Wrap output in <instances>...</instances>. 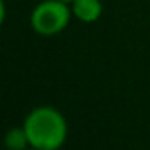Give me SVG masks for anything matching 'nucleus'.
Returning <instances> with one entry per match:
<instances>
[{
    "mask_svg": "<svg viewBox=\"0 0 150 150\" xmlns=\"http://www.w3.org/2000/svg\"><path fill=\"white\" fill-rule=\"evenodd\" d=\"M28 143L35 150H57L67 139L65 117L53 106H37L23 120Z\"/></svg>",
    "mask_w": 150,
    "mask_h": 150,
    "instance_id": "1",
    "label": "nucleus"
},
{
    "mask_svg": "<svg viewBox=\"0 0 150 150\" xmlns=\"http://www.w3.org/2000/svg\"><path fill=\"white\" fill-rule=\"evenodd\" d=\"M71 16V4L64 0H42L34 7L30 14V25L39 35L51 37L60 34L69 25Z\"/></svg>",
    "mask_w": 150,
    "mask_h": 150,
    "instance_id": "2",
    "label": "nucleus"
},
{
    "mask_svg": "<svg viewBox=\"0 0 150 150\" xmlns=\"http://www.w3.org/2000/svg\"><path fill=\"white\" fill-rule=\"evenodd\" d=\"M71 11L72 16L81 23H94L103 14V2L101 0H72Z\"/></svg>",
    "mask_w": 150,
    "mask_h": 150,
    "instance_id": "3",
    "label": "nucleus"
},
{
    "mask_svg": "<svg viewBox=\"0 0 150 150\" xmlns=\"http://www.w3.org/2000/svg\"><path fill=\"white\" fill-rule=\"evenodd\" d=\"M4 143L9 150H25L27 146H30L28 143V138H27V132L21 127H13L6 132V138H4Z\"/></svg>",
    "mask_w": 150,
    "mask_h": 150,
    "instance_id": "4",
    "label": "nucleus"
},
{
    "mask_svg": "<svg viewBox=\"0 0 150 150\" xmlns=\"http://www.w3.org/2000/svg\"><path fill=\"white\" fill-rule=\"evenodd\" d=\"M64 2H67V4H71V2H72V0H64Z\"/></svg>",
    "mask_w": 150,
    "mask_h": 150,
    "instance_id": "5",
    "label": "nucleus"
}]
</instances>
